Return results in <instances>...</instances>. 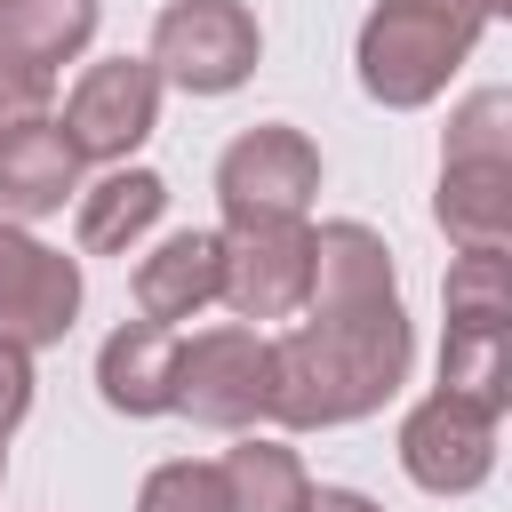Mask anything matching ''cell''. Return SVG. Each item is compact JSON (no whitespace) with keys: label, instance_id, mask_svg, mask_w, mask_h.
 Returning a JSON list of instances; mask_svg holds the SVG:
<instances>
[{"label":"cell","instance_id":"obj_15","mask_svg":"<svg viewBox=\"0 0 512 512\" xmlns=\"http://www.w3.org/2000/svg\"><path fill=\"white\" fill-rule=\"evenodd\" d=\"M88 40H96V0H0V64L56 80V64H72Z\"/></svg>","mask_w":512,"mask_h":512},{"label":"cell","instance_id":"obj_11","mask_svg":"<svg viewBox=\"0 0 512 512\" xmlns=\"http://www.w3.org/2000/svg\"><path fill=\"white\" fill-rule=\"evenodd\" d=\"M432 216L456 248H512V152H448Z\"/></svg>","mask_w":512,"mask_h":512},{"label":"cell","instance_id":"obj_16","mask_svg":"<svg viewBox=\"0 0 512 512\" xmlns=\"http://www.w3.org/2000/svg\"><path fill=\"white\" fill-rule=\"evenodd\" d=\"M392 296V248L368 224H320L312 232V296L304 304H376Z\"/></svg>","mask_w":512,"mask_h":512},{"label":"cell","instance_id":"obj_5","mask_svg":"<svg viewBox=\"0 0 512 512\" xmlns=\"http://www.w3.org/2000/svg\"><path fill=\"white\" fill-rule=\"evenodd\" d=\"M320 192V152L304 128L288 120H264L248 136L224 144L216 160V200H224V224H264V216H304Z\"/></svg>","mask_w":512,"mask_h":512},{"label":"cell","instance_id":"obj_10","mask_svg":"<svg viewBox=\"0 0 512 512\" xmlns=\"http://www.w3.org/2000/svg\"><path fill=\"white\" fill-rule=\"evenodd\" d=\"M80 192V152L64 144V128L48 112L8 120L0 128V216L8 224H40Z\"/></svg>","mask_w":512,"mask_h":512},{"label":"cell","instance_id":"obj_24","mask_svg":"<svg viewBox=\"0 0 512 512\" xmlns=\"http://www.w3.org/2000/svg\"><path fill=\"white\" fill-rule=\"evenodd\" d=\"M0 472H8V448H0Z\"/></svg>","mask_w":512,"mask_h":512},{"label":"cell","instance_id":"obj_22","mask_svg":"<svg viewBox=\"0 0 512 512\" xmlns=\"http://www.w3.org/2000/svg\"><path fill=\"white\" fill-rule=\"evenodd\" d=\"M32 112H48V80L24 72V64H0V128L8 120H32Z\"/></svg>","mask_w":512,"mask_h":512},{"label":"cell","instance_id":"obj_13","mask_svg":"<svg viewBox=\"0 0 512 512\" xmlns=\"http://www.w3.org/2000/svg\"><path fill=\"white\" fill-rule=\"evenodd\" d=\"M96 392L120 416H168L176 408V336L160 320H128L96 352Z\"/></svg>","mask_w":512,"mask_h":512},{"label":"cell","instance_id":"obj_14","mask_svg":"<svg viewBox=\"0 0 512 512\" xmlns=\"http://www.w3.org/2000/svg\"><path fill=\"white\" fill-rule=\"evenodd\" d=\"M160 208H168V184L152 176V168H112V176H96V184H80L72 192V232H80V248L88 256H128L152 224H160Z\"/></svg>","mask_w":512,"mask_h":512},{"label":"cell","instance_id":"obj_6","mask_svg":"<svg viewBox=\"0 0 512 512\" xmlns=\"http://www.w3.org/2000/svg\"><path fill=\"white\" fill-rule=\"evenodd\" d=\"M56 128H64V144H72L80 160L120 168V160L160 128V72H152L144 56H104V64H88V72L72 80Z\"/></svg>","mask_w":512,"mask_h":512},{"label":"cell","instance_id":"obj_7","mask_svg":"<svg viewBox=\"0 0 512 512\" xmlns=\"http://www.w3.org/2000/svg\"><path fill=\"white\" fill-rule=\"evenodd\" d=\"M400 472L432 496H472L496 472V408L464 392H424L400 416Z\"/></svg>","mask_w":512,"mask_h":512},{"label":"cell","instance_id":"obj_20","mask_svg":"<svg viewBox=\"0 0 512 512\" xmlns=\"http://www.w3.org/2000/svg\"><path fill=\"white\" fill-rule=\"evenodd\" d=\"M136 512H232V496H224V472H216V464H192V456H176V464L144 472V488H136Z\"/></svg>","mask_w":512,"mask_h":512},{"label":"cell","instance_id":"obj_3","mask_svg":"<svg viewBox=\"0 0 512 512\" xmlns=\"http://www.w3.org/2000/svg\"><path fill=\"white\" fill-rule=\"evenodd\" d=\"M264 56V32L248 0H168L152 24V72L184 96H232Z\"/></svg>","mask_w":512,"mask_h":512},{"label":"cell","instance_id":"obj_19","mask_svg":"<svg viewBox=\"0 0 512 512\" xmlns=\"http://www.w3.org/2000/svg\"><path fill=\"white\" fill-rule=\"evenodd\" d=\"M448 328H512V264H504V248H464L448 264Z\"/></svg>","mask_w":512,"mask_h":512},{"label":"cell","instance_id":"obj_4","mask_svg":"<svg viewBox=\"0 0 512 512\" xmlns=\"http://www.w3.org/2000/svg\"><path fill=\"white\" fill-rule=\"evenodd\" d=\"M176 408L216 432H248L272 408V344L256 328H200L176 344Z\"/></svg>","mask_w":512,"mask_h":512},{"label":"cell","instance_id":"obj_1","mask_svg":"<svg viewBox=\"0 0 512 512\" xmlns=\"http://www.w3.org/2000/svg\"><path fill=\"white\" fill-rule=\"evenodd\" d=\"M312 320H296L272 344V408L288 432H328V424H360L376 416L416 360V328L400 312V296L376 304H304Z\"/></svg>","mask_w":512,"mask_h":512},{"label":"cell","instance_id":"obj_8","mask_svg":"<svg viewBox=\"0 0 512 512\" xmlns=\"http://www.w3.org/2000/svg\"><path fill=\"white\" fill-rule=\"evenodd\" d=\"M312 296V232L304 216H264L224 232V304L240 320H288Z\"/></svg>","mask_w":512,"mask_h":512},{"label":"cell","instance_id":"obj_18","mask_svg":"<svg viewBox=\"0 0 512 512\" xmlns=\"http://www.w3.org/2000/svg\"><path fill=\"white\" fill-rule=\"evenodd\" d=\"M440 392H464L480 408H512V328H448L440 344Z\"/></svg>","mask_w":512,"mask_h":512},{"label":"cell","instance_id":"obj_17","mask_svg":"<svg viewBox=\"0 0 512 512\" xmlns=\"http://www.w3.org/2000/svg\"><path fill=\"white\" fill-rule=\"evenodd\" d=\"M224 496H232V512H304V496H312V472H304V456L296 448H280V440H240V448H224Z\"/></svg>","mask_w":512,"mask_h":512},{"label":"cell","instance_id":"obj_21","mask_svg":"<svg viewBox=\"0 0 512 512\" xmlns=\"http://www.w3.org/2000/svg\"><path fill=\"white\" fill-rule=\"evenodd\" d=\"M24 408H32V352L16 336H0V440L24 424Z\"/></svg>","mask_w":512,"mask_h":512},{"label":"cell","instance_id":"obj_2","mask_svg":"<svg viewBox=\"0 0 512 512\" xmlns=\"http://www.w3.org/2000/svg\"><path fill=\"white\" fill-rule=\"evenodd\" d=\"M488 16H496L488 0H376L368 24H360V48H352L360 88H368L384 112L432 104V96L456 80V64L480 48Z\"/></svg>","mask_w":512,"mask_h":512},{"label":"cell","instance_id":"obj_12","mask_svg":"<svg viewBox=\"0 0 512 512\" xmlns=\"http://www.w3.org/2000/svg\"><path fill=\"white\" fill-rule=\"evenodd\" d=\"M224 296V232H176L136 264V312L144 320H192Z\"/></svg>","mask_w":512,"mask_h":512},{"label":"cell","instance_id":"obj_23","mask_svg":"<svg viewBox=\"0 0 512 512\" xmlns=\"http://www.w3.org/2000/svg\"><path fill=\"white\" fill-rule=\"evenodd\" d=\"M304 512H384V504H368L360 488H312V496H304Z\"/></svg>","mask_w":512,"mask_h":512},{"label":"cell","instance_id":"obj_9","mask_svg":"<svg viewBox=\"0 0 512 512\" xmlns=\"http://www.w3.org/2000/svg\"><path fill=\"white\" fill-rule=\"evenodd\" d=\"M72 312H80V264L0 216V336L40 352V344H64Z\"/></svg>","mask_w":512,"mask_h":512}]
</instances>
